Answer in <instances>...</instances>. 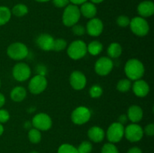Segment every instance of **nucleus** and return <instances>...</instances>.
<instances>
[{
	"instance_id": "obj_41",
	"label": "nucleus",
	"mask_w": 154,
	"mask_h": 153,
	"mask_svg": "<svg viewBox=\"0 0 154 153\" xmlns=\"http://www.w3.org/2000/svg\"><path fill=\"white\" fill-rule=\"evenodd\" d=\"M5 104V97L3 94L0 93V109Z\"/></svg>"
},
{
	"instance_id": "obj_43",
	"label": "nucleus",
	"mask_w": 154,
	"mask_h": 153,
	"mask_svg": "<svg viewBox=\"0 0 154 153\" xmlns=\"http://www.w3.org/2000/svg\"><path fill=\"white\" fill-rule=\"evenodd\" d=\"M3 133H4V127H3L2 124L0 123V136H1Z\"/></svg>"
},
{
	"instance_id": "obj_2",
	"label": "nucleus",
	"mask_w": 154,
	"mask_h": 153,
	"mask_svg": "<svg viewBox=\"0 0 154 153\" xmlns=\"http://www.w3.org/2000/svg\"><path fill=\"white\" fill-rule=\"evenodd\" d=\"M81 16V14L78 6L69 4L65 8L62 16V21L66 26L72 27L78 23Z\"/></svg>"
},
{
	"instance_id": "obj_20",
	"label": "nucleus",
	"mask_w": 154,
	"mask_h": 153,
	"mask_svg": "<svg viewBox=\"0 0 154 153\" xmlns=\"http://www.w3.org/2000/svg\"><path fill=\"white\" fill-rule=\"evenodd\" d=\"M89 139L94 142H100L105 139V132L102 128L99 126H93L87 132Z\"/></svg>"
},
{
	"instance_id": "obj_35",
	"label": "nucleus",
	"mask_w": 154,
	"mask_h": 153,
	"mask_svg": "<svg viewBox=\"0 0 154 153\" xmlns=\"http://www.w3.org/2000/svg\"><path fill=\"white\" fill-rule=\"evenodd\" d=\"M10 119V113L5 109H0V123L7 122Z\"/></svg>"
},
{
	"instance_id": "obj_6",
	"label": "nucleus",
	"mask_w": 154,
	"mask_h": 153,
	"mask_svg": "<svg viewBox=\"0 0 154 153\" xmlns=\"http://www.w3.org/2000/svg\"><path fill=\"white\" fill-rule=\"evenodd\" d=\"M91 118V111L85 106H79L75 108L71 114L72 122L78 125H82L90 121Z\"/></svg>"
},
{
	"instance_id": "obj_14",
	"label": "nucleus",
	"mask_w": 154,
	"mask_h": 153,
	"mask_svg": "<svg viewBox=\"0 0 154 153\" xmlns=\"http://www.w3.org/2000/svg\"><path fill=\"white\" fill-rule=\"evenodd\" d=\"M86 28V33L92 37H98L102 33L104 24L99 18H92L88 21Z\"/></svg>"
},
{
	"instance_id": "obj_39",
	"label": "nucleus",
	"mask_w": 154,
	"mask_h": 153,
	"mask_svg": "<svg viewBox=\"0 0 154 153\" xmlns=\"http://www.w3.org/2000/svg\"><path fill=\"white\" fill-rule=\"evenodd\" d=\"M87 1L88 0H69V2L72 3V4H75V5H81Z\"/></svg>"
},
{
	"instance_id": "obj_40",
	"label": "nucleus",
	"mask_w": 154,
	"mask_h": 153,
	"mask_svg": "<svg viewBox=\"0 0 154 153\" xmlns=\"http://www.w3.org/2000/svg\"><path fill=\"white\" fill-rule=\"evenodd\" d=\"M127 153H142V151H141V149L140 148L135 146L129 148V149L128 150Z\"/></svg>"
},
{
	"instance_id": "obj_19",
	"label": "nucleus",
	"mask_w": 154,
	"mask_h": 153,
	"mask_svg": "<svg viewBox=\"0 0 154 153\" xmlns=\"http://www.w3.org/2000/svg\"><path fill=\"white\" fill-rule=\"evenodd\" d=\"M81 14L87 19H92L96 16L97 14V8L96 4L90 2H86L85 3L81 4V8H79Z\"/></svg>"
},
{
	"instance_id": "obj_27",
	"label": "nucleus",
	"mask_w": 154,
	"mask_h": 153,
	"mask_svg": "<svg viewBox=\"0 0 154 153\" xmlns=\"http://www.w3.org/2000/svg\"><path fill=\"white\" fill-rule=\"evenodd\" d=\"M132 87V82L129 79H122L117 83V89L120 92H126Z\"/></svg>"
},
{
	"instance_id": "obj_18",
	"label": "nucleus",
	"mask_w": 154,
	"mask_h": 153,
	"mask_svg": "<svg viewBox=\"0 0 154 153\" xmlns=\"http://www.w3.org/2000/svg\"><path fill=\"white\" fill-rule=\"evenodd\" d=\"M128 119L132 123H138L141 121L144 116V111L142 108L138 105H132L127 110Z\"/></svg>"
},
{
	"instance_id": "obj_13",
	"label": "nucleus",
	"mask_w": 154,
	"mask_h": 153,
	"mask_svg": "<svg viewBox=\"0 0 154 153\" xmlns=\"http://www.w3.org/2000/svg\"><path fill=\"white\" fill-rule=\"evenodd\" d=\"M69 82L72 88L77 91H80L85 88L87 85V77L80 70H74L69 76Z\"/></svg>"
},
{
	"instance_id": "obj_8",
	"label": "nucleus",
	"mask_w": 154,
	"mask_h": 153,
	"mask_svg": "<svg viewBox=\"0 0 154 153\" xmlns=\"http://www.w3.org/2000/svg\"><path fill=\"white\" fill-rule=\"evenodd\" d=\"M124 125L117 122L110 124L106 132L108 140L114 144L120 142L124 136Z\"/></svg>"
},
{
	"instance_id": "obj_7",
	"label": "nucleus",
	"mask_w": 154,
	"mask_h": 153,
	"mask_svg": "<svg viewBox=\"0 0 154 153\" xmlns=\"http://www.w3.org/2000/svg\"><path fill=\"white\" fill-rule=\"evenodd\" d=\"M32 125L40 131H47L52 127L53 122L48 114L39 112L35 115L32 119Z\"/></svg>"
},
{
	"instance_id": "obj_3",
	"label": "nucleus",
	"mask_w": 154,
	"mask_h": 153,
	"mask_svg": "<svg viewBox=\"0 0 154 153\" xmlns=\"http://www.w3.org/2000/svg\"><path fill=\"white\" fill-rule=\"evenodd\" d=\"M87 44L82 40H75L67 46V54L73 60L84 58L87 53Z\"/></svg>"
},
{
	"instance_id": "obj_1",
	"label": "nucleus",
	"mask_w": 154,
	"mask_h": 153,
	"mask_svg": "<svg viewBox=\"0 0 154 153\" xmlns=\"http://www.w3.org/2000/svg\"><path fill=\"white\" fill-rule=\"evenodd\" d=\"M124 71L128 79L130 80H137L144 76L145 68L144 64L138 58H130L126 62Z\"/></svg>"
},
{
	"instance_id": "obj_24",
	"label": "nucleus",
	"mask_w": 154,
	"mask_h": 153,
	"mask_svg": "<svg viewBox=\"0 0 154 153\" xmlns=\"http://www.w3.org/2000/svg\"><path fill=\"white\" fill-rule=\"evenodd\" d=\"M11 11L6 6H0V26L5 25L11 18Z\"/></svg>"
},
{
	"instance_id": "obj_12",
	"label": "nucleus",
	"mask_w": 154,
	"mask_h": 153,
	"mask_svg": "<svg viewBox=\"0 0 154 153\" xmlns=\"http://www.w3.org/2000/svg\"><path fill=\"white\" fill-rule=\"evenodd\" d=\"M114 68V62L109 57H100L95 63L94 69L99 76H106L109 74Z\"/></svg>"
},
{
	"instance_id": "obj_26",
	"label": "nucleus",
	"mask_w": 154,
	"mask_h": 153,
	"mask_svg": "<svg viewBox=\"0 0 154 153\" xmlns=\"http://www.w3.org/2000/svg\"><path fill=\"white\" fill-rule=\"evenodd\" d=\"M28 138L32 143L37 144L42 140V133L39 130L33 128L29 130Z\"/></svg>"
},
{
	"instance_id": "obj_45",
	"label": "nucleus",
	"mask_w": 154,
	"mask_h": 153,
	"mask_svg": "<svg viewBox=\"0 0 154 153\" xmlns=\"http://www.w3.org/2000/svg\"><path fill=\"white\" fill-rule=\"evenodd\" d=\"M30 153H38V152H36V151H32V152H31Z\"/></svg>"
},
{
	"instance_id": "obj_5",
	"label": "nucleus",
	"mask_w": 154,
	"mask_h": 153,
	"mask_svg": "<svg viewBox=\"0 0 154 153\" xmlns=\"http://www.w3.org/2000/svg\"><path fill=\"white\" fill-rule=\"evenodd\" d=\"M131 31L135 35L139 37H144L149 33L150 31V26L145 18L141 16H135L130 20Z\"/></svg>"
},
{
	"instance_id": "obj_46",
	"label": "nucleus",
	"mask_w": 154,
	"mask_h": 153,
	"mask_svg": "<svg viewBox=\"0 0 154 153\" xmlns=\"http://www.w3.org/2000/svg\"><path fill=\"white\" fill-rule=\"evenodd\" d=\"M0 87H1V80H0Z\"/></svg>"
},
{
	"instance_id": "obj_37",
	"label": "nucleus",
	"mask_w": 154,
	"mask_h": 153,
	"mask_svg": "<svg viewBox=\"0 0 154 153\" xmlns=\"http://www.w3.org/2000/svg\"><path fill=\"white\" fill-rule=\"evenodd\" d=\"M144 134L149 136H152L154 135V124L153 123H150V124H147L144 128Z\"/></svg>"
},
{
	"instance_id": "obj_36",
	"label": "nucleus",
	"mask_w": 154,
	"mask_h": 153,
	"mask_svg": "<svg viewBox=\"0 0 154 153\" xmlns=\"http://www.w3.org/2000/svg\"><path fill=\"white\" fill-rule=\"evenodd\" d=\"M54 6L59 8H66L69 4V0H52Z\"/></svg>"
},
{
	"instance_id": "obj_28",
	"label": "nucleus",
	"mask_w": 154,
	"mask_h": 153,
	"mask_svg": "<svg viewBox=\"0 0 154 153\" xmlns=\"http://www.w3.org/2000/svg\"><path fill=\"white\" fill-rule=\"evenodd\" d=\"M68 46L67 42L63 38H57L54 39V46H53V50L60 52V51L64 50Z\"/></svg>"
},
{
	"instance_id": "obj_15",
	"label": "nucleus",
	"mask_w": 154,
	"mask_h": 153,
	"mask_svg": "<svg viewBox=\"0 0 154 153\" xmlns=\"http://www.w3.org/2000/svg\"><path fill=\"white\" fill-rule=\"evenodd\" d=\"M54 38L48 33H42L36 38V44L40 49L45 51L53 50Z\"/></svg>"
},
{
	"instance_id": "obj_38",
	"label": "nucleus",
	"mask_w": 154,
	"mask_h": 153,
	"mask_svg": "<svg viewBox=\"0 0 154 153\" xmlns=\"http://www.w3.org/2000/svg\"><path fill=\"white\" fill-rule=\"evenodd\" d=\"M128 117L126 114H122L121 116H120L118 118V120H117V122L120 123L121 124L124 125L125 124H126L128 122Z\"/></svg>"
},
{
	"instance_id": "obj_21",
	"label": "nucleus",
	"mask_w": 154,
	"mask_h": 153,
	"mask_svg": "<svg viewBox=\"0 0 154 153\" xmlns=\"http://www.w3.org/2000/svg\"><path fill=\"white\" fill-rule=\"evenodd\" d=\"M26 90L24 87L17 86L12 88L11 91V98L14 102H21L26 97Z\"/></svg>"
},
{
	"instance_id": "obj_22",
	"label": "nucleus",
	"mask_w": 154,
	"mask_h": 153,
	"mask_svg": "<svg viewBox=\"0 0 154 153\" xmlns=\"http://www.w3.org/2000/svg\"><path fill=\"white\" fill-rule=\"evenodd\" d=\"M107 52H108V55L110 58H119L122 54L123 48L120 44L114 42L108 46Z\"/></svg>"
},
{
	"instance_id": "obj_11",
	"label": "nucleus",
	"mask_w": 154,
	"mask_h": 153,
	"mask_svg": "<svg viewBox=\"0 0 154 153\" xmlns=\"http://www.w3.org/2000/svg\"><path fill=\"white\" fill-rule=\"evenodd\" d=\"M31 68L24 62H18L12 69V76L18 82H24L31 76Z\"/></svg>"
},
{
	"instance_id": "obj_42",
	"label": "nucleus",
	"mask_w": 154,
	"mask_h": 153,
	"mask_svg": "<svg viewBox=\"0 0 154 153\" xmlns=\"http://www.w3.org/2000/svg\"><path fill=\"white\" fill-rule=\"evenodd\" d=\"M104 0H90V2L93 3V4H99V3H102Z\"/></svg>"
},
{
	"instance_id": "obj_29",
	"label": "nucleus",
	"mask_w": 154,
	"mask_h": 153,
	"mask_svg": "<svg viewBox=\"0 0 154 153\" xmlns=\"http://www.w3.org/2000/svg\"><path fill=\"white\" fill-rule=\"evenodd\" d=\"M57 153H78L76 147L69 143L62 144L58 148Z\"/></svg>"
},
{
	"instance_id": "obj_23",
	"label": "nucleus",
	"mask_w": 154,
	"mask_h": 153,
	"mask_svg": "<svg viewBox=\"0 0 154 153\" xmlns=\"http://www.w3.org/2000/svg\"><path fill=\"white\" fill-rule=\"evenodd\" d=\"M87 52L92 56H98L103 50V44L99 40H93L87 46Z\"/></svg>"
},
{
	"instance_id": "obj_33",
	"label": "nucleus",
	"mask_w": 154,
	"mask_h": 153,
	"mask_svg": "<svg viewBox=\"0 0 154 153\" xmlns=\"http://www.w3.org/2000/svg\"><path fill=\"white\" fill-rule=\"evenodd\" d=\"M117 24L120 27H127L130 23V19L126 15H120L117 18Z\"/></svg>"
},
{
	"instance_id": "obj_16",
	"label": "nucleus",
	"mask_w": 154,
	"mask_h": 153,
	"mask_svg": "<svg viewBox=\"0 0 154 153\" xmlns=\"http://www.w3.org/2000/svg\"><path fill=\"white\" fill-rule=\"evenodd\" d=\"M132 91L137 97L144 98L150 92V86L144 80H137L133 82Z\"/></svg>"
},
{
	"instance_id": "obj_44",
	"label": "nucleus",
	"mask_w": 154,
	"mask_h": 153,
	"mask_svg": "<svg viewBox=\"0 0 154 153\" xmlns=\"http://www.w3.org/2000/svg\"><path fill=\"white\" fill-rule=\"evenodd\" d=\"M35 1L38 2H49L51 0H35Z\"/></svg>"
},
{
	"instance_id": "obj_4",
	"label": "nucleus",
	"mask_w": 154,
	"mask_h": 153,
	"mask_svg": "<svg viewBox=\"0 0 154 153\" xmlns=\"http://www.w3.org/2000/svg\"><path fill=\"white\" fill-rule=\"evenodd\" d=\"M7 54L11 59L20 61L26 58L29 54V50L26 45L24 44L15 42L8 46Z\"/></svg>"
},
{
	"instance_id": "obj_32",
	"label": "nucleus",
	"mask_w": 154,
	"mask_h": 153,
	"mask_svg": "<svg viewBox=\"0 0 154 153\" xmlns=\"http://www.w3.org/2000/svg\"><path fill=\"white\" fill-rule=\"evenodd\" d=\"M102 153H120L118 148H117L114 143L108 142V143L104 144L102 148Z\"/></svg>"
},
{
	"instance_id": "obj_17",
	"label": "nucleus",
	"mask_w": 154,
	"mask_h": 153,
	"mask_svg": "<svg viewBox=\"0 0 154 153\" xmlns=\"http://www.w3.org/2000/svg\"><path fill=\"white\" fill-rule=\"evenodd\" d=\"M140 16L143 18L150 17L154 14V4L152 1L146 0L140 3L137 8Z\"/></svg>"
},
{
	"instance_id": "obj_34",
	"label": "nucleus",
	"mask_w": 154,
	"mask_h": 153,
	"mask_svg": "<svg viewBox=\"0 0 154 153\" xmlns=\"http://www.w3.org/2000/svg\"><path fill=\"white\" fill-rule=\"evenodd\" d=\"M72 32L75 35L77 36H82L86 34V28L84 26H83L82 25H80V24H75L73 26H72Z\"/></svg>"
},
{
	"instance_id": "obj_9",
	"label": "nucleus",
	"mask_w": 154,
	"mask_h": 153,
	"mask_svg": "<svg viewBox=\"0 0 154 153\" xmlns=\"http://www.w3.org/2000/svg\"><path fill=\"white\" fill-rule=\"evenodd\" d=\"M48 86V80L42 74L35 75L31 78L28 85V88L33 94H39L43 92Z\"/></svg>"
},
{
	"instance_id": "obj_10",
	"label": "nucleus",
	"mask_w": 154,
	"mask_h": 153,
	"mask_svg": "<svg viewBox=\"0 0 154 153\" xmlns=\"http://www.w3.org/2000/svg\"><path fill=\"white\" fill-rule=\"evenodd\" d=\"M124 136L130 142H138L144 136V130L137 123H132L124 128Z\"/></svg>"
},
{
	"instance_id": "obj_30",
	"label": "nucleus",
	"mask_w": 154,
	"mask_h": 153,
	"mask_svg": "<svg viewBox=\"0 0 154 153\" xmlns=\"http://www.w3.org/2000/svg\"><path fill=\"white\" fill-rule=\"evenodd\" d=\"M89 93H90V95L91 98H98L102 95L103 89H102V86H100L99 85H93L90 87Z\"/></svg>"
},
{
	"instance_id": "obj_25",
	"label": "nucleus",
	"mask_w": 154,
	"mask_h": 153,
	"mask_svg": "<svg viewBox=\"0 0 154 153\" xmlns=\"http://www.w3.org/2000/svg\"><path fill=\"white\" fill-rule=\"evenodd\" d=\"M11 14L14 15L17 17H22V16H25L28 14L29 8L26 4L20 3V4L14 6L12 10H11Z\"/></svg>"
},
{
	"instance_id": "obj_31",
	"label": "nucleus",
	"mask_w": 154,
	"mask_h": 153,
	"mask_svg": "<svg viewBox=\"0 0 154 153\" xmlns=\"http://www.w3.org/2000/svg\"><path fill=\"white\" fill-rule=\"evenodd\" d=\"M77 149L78 153H90L93 150V145L90 141H83Z\"/></svg>"
}]
</instances>
